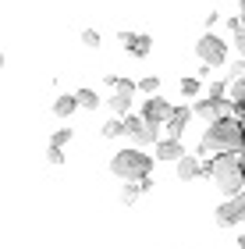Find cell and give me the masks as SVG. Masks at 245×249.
Masks as SVG:
<instances>
[{
  "label": "cell",
  "instance_id": "26",
  "mask_svg": "<svg viewBox=\"0 0 245 249\" xmlns=\"http://www.w3.org/2000/svg\"><path fill=\"white\" fill-rule=\"evenodd\" d=\"M235 50H238V57H245V25L235 32Z\"/></svg>",
  "mask_w": 245,
  "mask_h": 249
},
{
  "label": "cell",
  "instance_id": "5",
  "mask_svg": "<svg viewBox=\"0 0 245 249\" xmlns=\"http://www.w3.org/2000/svg\"><path fill=\"white\" fill-rule=\"evenodd\" d=\"M196 57L199 64H210V68H220L228 61V43L217 36V32H206V36L196 39Z\"/></svg>",
  "mask_w": 245,
  "mask_h": 249
},
{
  "label": "cell",
  "instance_id": "21",
  "mask_svg": "<svg viewBox=\"0 0 245 249\" xmlns=\"http://www.w3.org/2000/svg\"><path fill=\"white\" fill-rule=\"evenodd\" d=\"M228 96L235 100V104H245V78H231V89H228Z\"/></svg>",
  "mask_w": 245,
  "mask_h": 249
},
{
  "label": "cell",
  "instance_id": "25",
  "mask_svg": "<svg viewBox=\"0 0 245 249\" xmlns=\"http://www.w3.org/2000/svg\"><path fill=\"white\" fill-rule=\"evenodd\" d=\"M114 89H117V93H131V96H135V89H139V82H131V78H125V75H121Z\"/></svg>",
  "mask_w": 245,
  "mask_h": 249
},
{
  "label": "cell",
  "instance_id": "2",
  "mask_svg": "<svg viewBox=\"0 0 245 249\" xmlns=\"http://www.w3.org/2000/svg\"><path fill=\"white\" fill-rule=\"evenodd\" d=\"M206 175L213 178V185L224 196H238L245 189V167H242V153H213L206 160Z\"/></svg>",
  "mask_w": 245,
  "mask_h": 249
},
{
  "label": "cell",
  "instance_id": "7",
  "mask_svg": "<svg viewBox=\"0 0 245 249\" xmlns=\"http://www.w3.org/2000/svg\"><path fill=\"white\" fill-rule=\"evenodd\" d=\"M117 39H121V47H125L135 61L149 57V50H153V36H149V32H131V29H125V32H117Z\"/></svg>",
  "mask_w": 245,
  "mask_h": 249
},
{
  "label": "cell",
  "instance_id": "23",
  "mask_svg": "<svg viewBox=\"0 0 245 249\" xmlns=\"http://www.w3.org/2000/svg\"><path fill=\"white\" fill-rule=\"evenodd\" d=\"M71 139H75V132L68 128V124H64V128H57V132L50 135V142H53V146H68Z\"/></svg>",
  "mask_w": 245,
  "mask_h": 249
},
{
  "label": "cell",
  "instance_id": "12",
  "mask_svg": "<svg viewBox=\"0 0 245 249\" xmlns=\"http://www.w3.org/2000/svg\"><path fill=\"white\" fill-rule=\"evenodd\" d=\"M192 118H196V110H192V107H174V110H171V118H167V124H163L167 135H178V139H181Z\"/></svg>",
  "mask_w": 245,
  "mask_h": 249
},
{
  "label": "cell",
  "instance_id": "32",
  "mask_svg": "<svg viewBox=\"0 0 245 249\" xmlns=\"http://www.w3.org/2000/svg\"><path fill=\"white\" fill-rule=\"evenodd\" d=\"M242 128H245V114H242Z\"/></svg>",
  "mask_w": 245,
  "mask_h": 249
},
{
  "label": "cell",
  "instance_id": "20",
  "mask_svg": "<svg viewBox=\"0 0 245 249\" xmlns=\"http://www.w3.org/2000/svg\"><path fill=\"white\" fill-rule=\"evenodd\" d=\"M139 89L146 96H157L160 93V75H146V78H139Z\"/></svg>",
  "mask_w": 245,
  "mask_h": 249
},
{
  "label": "cell",
  "instance_id": "3",
  "mask_svg": "<svg viewBox=\"0 0 245 249\" xmlns=\"http://www.w3.org/2000/svg\"><path fill=\"white\" fill-rule=\"evenodd\" d=\"M153 160H157V157H149L146 150H139V146H125V150H117L110 157V175L121 178V182H142V178H149Z\"/></svg>",
  "mask_w": 245,
  "mask_h": 249
},
{
  "label": "cell",
  "instance_id": "13",
  "mask_svg": "<svg viewBox=\"0 0 245 249\" xmlns=\"http://www.w3.org/2000/svg\"><path fill=\"white\" fill-rule=\"evenodd\" d=\"M82 104H79V96H75V93H64V96H57V100H53V118H71L75 114V110H79Z\"/></svg>",
  "mask_w": 245,
  "mask_h": 249
},
{
  "label": "cell",
  "instance_id": "9",
  "mask_svg": "<svg viewBox=\"0 0 245 249\" xmlns=\"http://www.w3.org/2000/svg\"><path fill=\"white\" fill-rule=\"evenodd\" d=\"M153 157H157L160 164H178L185 157V142L178 139V135H163V139L153 146Z\"/></svg>",
  "mask_w": 245,
  "mask_h": 249
},
{
  "label": "cell",
  "instance_id": "28",
  "mask_svg": "<svg viewBox=\"0 0 245 249\" xmlns=\"http://www.w3.org/2000/svg\"><path fill=\"white\" fill-rule=\"evenodd\" d=\"M231 199H235V203H238V210H242V213H245V189H242V192H238V196H231Z\"/></svg>",
  "mask_w": 245,
  "mask_h": 249
},
{
  "label": "cell",
  "instance_id": "27",
  "mask_svg": "<svg viewBox=\"0 0 245 249\" xmlns=\"http://www.w3.org/2000/svg\"><path fill=\"white\" fill-rule=\"evenodd\" d=\"M231 78H245V57H238L231 64Z\"/></svg>",
  "mask_w": 245,
  "mask_h": 249
},
{
  "label": "cell",
  "instance_id": "8",
  "mask_svg": "<svg viewBox=\"0 0 245 249\" xmlns=\"http://www.w3.org/2000/svg\"><path fill=\"white\" fill-rule=\"evenodd\" d=\"M174 175H178V182H199V178H206V160L199 153H185L174 164Z\"/></svg>",
  "mask_w": 245,
  "mask_h": 249
},
{
  "label": "cell",
  "instance_id": "1",
  "mask_svg": "<svg viewBox=\"0 0 245 249\" xmlns=\"http://www.w3.org/2000/svg\"><path fill=\"white\" fill-rule=\"evenodd\" d=\"M245 150V128H242V118H220L213 124H206L203 139H199L196 153L210 160V153H242Z\"/></svg>",
  "mask_w": 245,
  "mask_h": 249
},
{
  "label": "cell",
  "instance_id": "18",
  "mask_svg": "<svg viewBox=\"0 0 245 249\" xmlns=\"http://www.w3.org/2000/svg\"><path fill=\"white\" fill-rule=\"evenodd\" d=\"M75 96H79V104H82L85 110H96V107H99V96H96V89H89V86L75 89Z\"/></svg>",
  "mask_w": 245,
  "mask_h": 249
},
{
  "label": "cell",
  "instance_id": "17",
  "mask_svg": "<svg viewBox=\"0 0 245 249\" xmlns=\"http://www.w3.org/2000/svg\"><path fill=\"white\" fill-rule=\"evenodd\" d=\"M142 196V185L139 182H121V207H131Z\"/></svg>",
  "mask_w": 245,
  "mask_h": 249
},
{
  "label": "cell",
  "instance_id": "4",
  "mask_svg": "<svg viewBox=\"0 0 245 249\" xmlns=\"http://www.w3.org/2000/svg\"><path fill=\"white\" fill-rule=\"evenodd\" d=\"M192 110H196V118H203L206 124H213V121H220V118H238L242 110H238V104L231 96H224V100H213V96H199L196 104H192Z\"/></svg>",
  "mask_w": 245,
  "mask_h": 249
},
{
  "label": "cell",
  "instance_id": "22",
  "mask_svg": "<svg viewBox=\"0 0 245 249\" xmlns=\"http://www.w3.org/2000/svg\"><path fill=\"white\" fill-rule=\"evenodd\" d=\"M47 164L50 167H61L64 164V146H53V142L47 146Z\"/></svg>",
  "mask_w": 245,
  "mask_h": 249
},
{
  "label": "cell",
  "instance_id": "30",
  "mask_svg": "<svg viewBox=\"0 0 245 249\" xmlns=\"http://www.w3.org/2000/svg\"><path fill=\"white\" fill-rule=\"evenodd\" d=\"M238 246H242V249H245V231H242V235H238Z\"/></svg>",
  "mask_w": 245,
  "mask_h": 249
},
{
  "label": "cell",
  "instance_id": "6",
  "mask_svg": "<svg viewBox=\"0 0 245 249\" xmlns=\"http://www.w3.org/2000/svg\"><path fill=\"white\" fill-rule=\"evenodd\" d=\"M125 139L139 142V146H157L160 142V124H149L142 114H128L125 118Z\"/></svg>",
  "mask_w": 245,
  "mask_h": 249
},
{
  "label": "cell",
  "instance_id": "11",
  "mask_svg": "<svg viewBox=\"0 0 245 249\" xmlns=\"http://www.w3.org/2000/svg\"><path fill=\"white\" fill-rule=\"evenodd\" d=\"M213 217H217V224H220V228H235V224H242L245 221V213L238 210V203L235 199H224V203H220V207L213 210Z\"/></svg>",
  "mask_w": 245,
  "mask_h": 249
},
{
  "label": "cell",
  "instance_id": "15",
  "mask_svg": "<svg viewBox=\"0 0 245 249\" xmlns=\"http://www.w3.org/2000/svg\"><path fill=\"white\" fill-rule=\"evenodd\" d=\"M178 89H181V96L199 100V93H203V78H199V75H185L181 82H178Z\"/></svg>",
  "mask_w": 245,
  "mask_h": 249
},
{
  "label": "cell",
  "instance_id": "29",
  "mask_svg": "<svg viewBox=\"0 0 245 249\" xmlns=\"http://www.w3.org/2000/svg\"><path fill=\"white\" fill-rule=\"evenodd\" d=\"M4 68H7V57H4V53H0V71H4Z\"/></svg>",
  "mask_w": 245,
  "mask_h": 249
},
{
  "label": "cell",
  "instance_id": "16",
  "mask_svg": "<svg viewBox=\"0 0 245 249\" xmlns=\"http://www.w3.org/2000/svg\"><path fill=\"white\" fill-rule=\"evenodd\" d=\"M99 135H103V139H121V135H125V118H107L99 124Z\"/></svg>",
  "mask_w": 245,
  "mask_h": 249
},
{
  "label": "cell",
  "instance_id": "24",
  "mask_svg": "<svg viewBox=\"0 0 245 249\" xmlns=\"http://www.w3.org/2000/svg\"><path fill=\"white\" fill-rule=\"evenodd\" d=\"M82 47H89V50L99 47V32L96 29H82Z\"/></svg>",
  "mask_w": 245,
  "mask_h": 249
},
{
  "label": "cell",
  "instance_id": "31",
  "mask_svg": "<svg viewBox=\"0 0 245 249\" xmlns=\"http://www.w3.org/2000/svg\"><path fill=\"white\" fill-rule=\"evenodd\" d=\"M242 18H245V0H242Z\"/></svg>",
  "mask_w": 245,
  "mask_h": 249
},
{
  "label": "cell",
  "instance_id": "14",
  "mask_svg": "<svg viewBox=\"0 0 245 249\" xmlns=\"http://www.w3.org/2000/svg\"><path fill=\"white\" fill-rule=\"evenodd\" d=\"M107 110L114 118H121V114H131V93H110V100H107Z\"/></svg>",
  "mask_w": 245,
  "mask_h": 249
},
{
  "label": "cell",
  "instance_id": "10",
  "mask_svg": "<svg viewBox=\"0 0 245 249\" xmlns=\"http://www.w3.org/2000/svg\"><path fill=\"white\" fill-rule=\"evenodd\" d=\"M171 104H167V100L157 93V96H146V104H142V110H139V114L142 118H146L149 124H167V118H171Z\"/></svg>",
  "mask_w": 245,
  "mask_h": 249
},
{
  "label": "cell",
  "instance_id": "19",
  "mask_svg": "<svg viewBox=\"0 0 245 249\" xmlns=\"http://www.w3.org/2000/svg\"><path fill=\"white\" fill-rule=\"evenodd\" d=\"M228 89H231V78H228V82H220V78H217V82H206V96L224 100V96H228Z\"/></svg>",
  "mask_w": 245,
  "mask_h": 249
}]
</instances>
